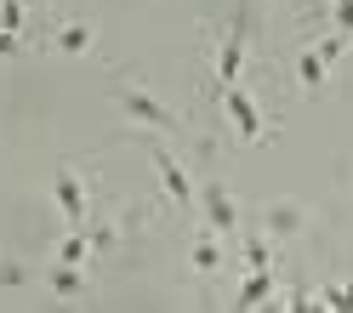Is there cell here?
I'll list each match as a JSON object with an SVG mask.
<instances>
[{
    "label": "cell",
    "instance_id": "6da1fadb",
    "mask_svg": "<svg viewBox=\"0 0 353 313\" xmlns=\"http://www.w3.org/2000/svg\"><path fill=\"white\" fill-rule=\"evenodd\" d=\"M114 103H120L125 120H137V125H148V131H165V137H183V114H176L171 103H160L148 85L120 80V85H114Z\"/></svg>",
    "mask_w": 353,
    "mask_h": 313
},
{
    "label": "cell",
    "instance_id": "7a4b0ae2",
    "mask_svg": "<svg viewBox=\"0 0 353 313\" xmlns=\"http://www.w3.org/2000/svg\"><path fill=\"white\" fill-rule=\"evenodd\" d=\"M200 211H205V222H211V228L223 234L228 245L245 239V222H239V199L228 194V183H216V176H211V183H200Z\"/></svg>",
    "mask_w": 353,
    "mask_h": 313
},
{
    "label": "cell",
    "instance_id": "3957f363",
    "mask_svg": "<svg viewBox=\"0 0 353 313\" xmlns=\"http://www.w3.org/2000/svg\"><path fill=\"white\" fill-rule=\"evenodd\" d=\"M347 40H353V34H342V29H336L330 40H319V46H307V52L296 57V80H302V92H319V85L330 80V63L347 52Z\"/></svg>",
    "mask_w": 353,
    "mask_h": 313
},
{
    "label": "cell",
    "instance_id": "277c9868",
    "mask_svg": "<svg viewBox=\"0 0 353 313\" xmlns=\"http://www.w3.org/2000/svg\"><path fill=\"white\" fill-rule=\"evenodd\" d=\"M52 199H57V211H63L69 228H85V216H92V194H85V183H80L69 165L52 171Z\"/></svg>",
    "mask_w": 353,
    "mask_h": 313
},
{
    "label": "cell",
    "instance_id": "5b68a950",
    "mask_svg": "<svg viewBox=\"0 0 353 313\" xmlns=\"http://www.w3.org/2000/svg\"><path fill=\"white\" fill-rule=\"evenodd\" d=\"M256 228L268 234L274 245H285V239H302V234H307V205H296V199H274V205H262Z\"/></svg>",
    "mask_w": 353,
    "mask_h": 313
},
{
    "label": "cell",
    "instance_id": "8992f818",
    "mask_svg": "<svg viewBox=\"0 0 353 313\" xmlns=\"http://www.w3.org/2000/svg\"><path fill=\"white\" fill-rule=\"evenodd\" d=\"M148 160H154V171H160V183H165V194H171V205H176V211H194V205H200V188H194V176H188V165L176 160V154H165V148H154Z\"/></svg>",
    "mask_w": 353,
    "mask_h": 313
},
{
    "label": "cell",
    "instance_id": "52a82bcc",
    "mask_svg": "<svg viewBox=\"0 0 353 313\" xmlns=\"http://www.w3.org/2000/svg\"><path fill=\"white\" fill-rule=\"evenodd\" d=\"M223 114L234 120V131H239V137H245V143H256L262 137V108H256V97L245 92V85H223Z\"/></svg>",
    "mask_w": 353,
    "mask_h": 313
},
{
    "label": "cell",
    "instance_id": "ba28073f",
    "mask_svg": "<svg viewBox=\"0 0 353 313\" xmlns=\"http://www.w3.org/2000/svg\"><path fill=\"white\" fill-rule=\"evenodd\" d=\"M223 262H228V239L205 222V228L194 234V245H188V267L194 274H223Z\"/></svg>",
    "mask_w": 353,
    "mask_h": 313
},
{
    "label": "cell",
    "instance_id": "9c48e42d",
    "mask_svg": "<svg viewBox=\"0 0 353 313\" xmlns=\"http://www.w3.org/2000/svg\"><path fill=\"white\" fill-rule=\"evenodd\" d=\"M239 74H245V29H228L223 46H216V85H234Z\"/></svg>",
    "mask_w": 353,
    "mask_h": 313
},
{
    "label": "cell",
    "instance_id": "30bf717a",
    "mask_svg": "<svg viewBox=\"0 0 353 313\" xmlns=\"http://www.w3.org/2000/svg\"><path fill=\"white\" fill-rule=\"evenodd\" d=\"M268 296H274V274H268V267H251V279L239 285L234 307H268Z\"/></svg>",
    "mask_w": 353,
    "mask_h": 313
},
{
    "label": "cell",
    "instance_id": "8fae6325",
    "mask_svg": "<svg viewBox=\"0 0 353 313\" xmlns=\"http://www.w3.org/2000/svg\"><path fill=\"white\" fill-rule=\"evenodd\" d=\"M92 251H97V239H92V228H69V234L57 239V251H52V256H57V262H74V267H80L85 256H92Z\"/></svg>",
    "mask_w": 353,
    "mask_h": 313
},
{
    "label": "cell",
    "instance_id": "7c38bea8",
    "mask_svg": "<svg viewBox=\"0 0 353 313\" xmlns=\"http://www.w3.org/2000/svg\"><path fill=\"white\" fill-rule=\"evenodd\" d=\"M92 23H57V34H52V46L57 52H69V57H80V52H92Z\"/></svg>",
    "mask_w": 353,
    "mask_h": 313
},
{
    "label": "cell",
    "instance_id": "4fadbf2b",
    "mask_svg": "<svg viewBox=\"0 0 353 313\" xmlns=\"http://www.w3.org/2000/svg\"><path fill=\"white\" fill-rule=\"evenodd\" d=\"M80 290H85V274L74 262H57L52 267V296H80Z\"/></svg>",
    "mask_w": 353,
    "mask_h": 313
},
{
    "label": "cell",
    "instance_id": "5bb4252c",
    "mask_svg": "<svg viewBox=\"0 0 353 313\" xmlns=\"http://www.w3.org/2000/svg\"><path fill=\"white\" fill-rule=\"evenodd\" d=\"M336 29L353 34V0H336Z\"/></svg>",
    "mask_w": 353,
    "mask_h": 313
},
{
    "label": "cell",
    "instance_id": "9a60e30c",
    "mask_svg": "<svg viewBox=\"0 0 353 313\" xmlns=\"http://www.w3.org/2000/svg\"><path fill=\"white\" fill-rule=\"evenodd\" d=\"M12 52H17V34H12V29H0V57H12Z\"/></svg>",
    "mask_w": 353,
    "mask_h": 313
},
{
    "label": "cell",
    "instance_id": "2e32d148",
    "mask_svg": "<svg viewBox=\"0 0 353 313\" xmlns=\"http://www.w3.org/2000/svg\"><path fill=\"white\" fill-rule=\"evenodd\" d=\"M29 6H34V0H29Z\"/></svg>",
    "mask_w": 353,
    "mask_h": 313
}]
</instances>
